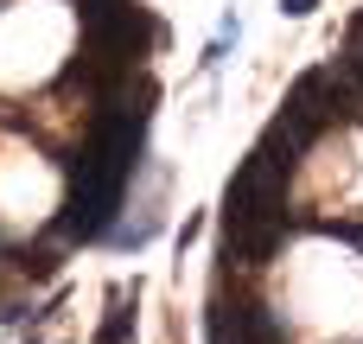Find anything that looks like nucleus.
Returning <instances> with one entry per match:
<instances>
[{
  "label": "nucleus",
  "instance_id": "f257e3e1",
  "mask_svg": "<svg viewBox=\"0 0 363 344\" xmlns=\"http://www.w3.org/2000/svg\"><path fill=\"white\" fill-rule=\"evenodd\" d=\"M230 38H236V13H223V26H217V38L204 45V57H198V64H204V70H217V64H223V51H230Z\"/></svg>",
  "mask_w": 363,
  "mask_h": 344
},
{
  "label": "nucleus",
  "instance_id": "f03ea898",
  "mask_svg": "<svg viewBox=\"0 0 363 344\" xmlns=\"http://www.w3.org/2000/svg\"><path fill=\"white\" fill-rule=\"evenodd\" d=\"M128 326H134V313H115V319L102 326V338H96V344H121V338H128Z\"/></svg>",
  "mask_w": 363,
  "mask_h": 344
},
{
  "label": "nucleus",
  "instance_id": "7ed1b4c3",
  "mask_svg": "<svg viewBox=\"0 0 363 344\" xmlns=\"http://www.w3.org/2000/svg\"><path fill=\"white\" fill-rule=\"evenodd\" d=\"M281 13L287 19H306V13H319V0H281Z\"/></svg>",
  "mask_w": 363,
  "mask_h": 344
}]
</instances>
